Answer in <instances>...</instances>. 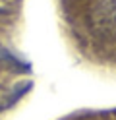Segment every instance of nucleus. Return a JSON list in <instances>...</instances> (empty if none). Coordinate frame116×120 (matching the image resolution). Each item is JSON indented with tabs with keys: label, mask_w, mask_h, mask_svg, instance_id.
<instances>
[{
	"label": "nucleus",
	"mask_w": 116,
	"mask_h": 120,
	"mask_svg": "<svg viewBox=\"0 0 116 120\" xmlns=\"http://www.w3.org/2000/svg\"><path fill=\"white\" fill-rule=\"evenodd\" d=\"M91 27L99 37L116 41V0H105L93 8Z\"/></svg>",
	"instance_id": "nucleus-1"
}]
</instances>
